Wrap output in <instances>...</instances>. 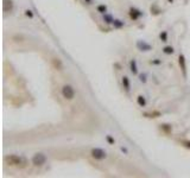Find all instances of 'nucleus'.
<instances>
[{"mask_svg":"<svg viewBox=\"0 0 190 178\" xmlns=\"http://www.w3.org/2000/svg\"><path fill=\"white\" fill-rule=\"evenodd\" d=\"M5 160L8 163V165H11V166H20V167H23V166H25V164H26L25 158L18 157L16 154L7 156V157L5 158Z\"/></svg>","mask_w":190,"mask_h":178,"instance_id":"f257e3e1","label":"nucleus"},{"mask_svg":"<svg viewBox=\"0 0 190 178\" xmlns=\"http://www.w3.org/2000/svg\"><path fill=\"white\" fill-rule=\"evenodd\" d=\"M90 154H92V157H93L94 159H96V160H102V159H105V158L107 157L106 151L102 150V148H100V147H94V148L92 150Z\"/></svg>","mask_w":190,"mask_h":178,"instance_id":"f03ea898","label":"nucleus"},{"mask_svg":"<svg viewBox=\"0 0 190 178\" xmlns=\"http://www.w3.org/2000/svg\"><path fill=\"white\" fill-rule=\"evenodd\" d=\"M62 95L67 100H73L74 96H75V90L70 84H65L62 88Z\"/></svg>","mask_w":190,"mask_h":178,"instance_id":"7ed1b4c3","label":"nucleus"},{"mask_svg":"<svg viewBox=\"0 0 190 178\" xmlns=\"http://www.w3.org/2000/svg\"><path fill=\"white\" fill-rule=\"evenodd\" d=\"M47 163V157L43 153H36L32 157V164L34 166H43Z\"/></svg>","mask_w":190,"mask_h":178,"instance_id":"20e7f679","label":"nucleus"},{"mask_svg":"<svg viewBox=\"0 0 190 178\" xmlns=\"http://www.w3.org/2000/svg\"><path fill=\"white\" fill-rule=\"evenodd\" d=\"M178 64H179V68L182 70V74H183V77L187 79L188 76V71H187V60H185V56L183 53H179L178 56Z\"/></svg>","mask_w":190,"mask_h":178,"instance_id":"39448f33","label":"nucleus"},{"mask_svg":"<svg viewBox=\"0 0 190 178\" xmlns=\"http://www.w3.org/2000/svg\"><path fill=\"white\" fill-rule=\"evenodd\" d=\"M136 47H137V49H138L139 51H144V52H147V51H151V50H152V45L149 44V43L145 42V40H142V39L137 40Z\"/></svg>","mask_w":190,"mask_h":178,"instance_id":"423d86ee","label":"nucleus"},{"mask_svg":"<svg viewBox=\"0 0 190 178\" xmlns=\"http://www.w3.org/2000/svg\"><path fill=\"white\" fill-rule=\"evenodd\" d=\"M128 15H129V17H131V19H132V20H138L140 17H142L144 13H142L140 10L136 8V7H131V8H129Z\"/></svg>","mask_w":190,"mask_h":178,"instance_id":"0eeeda50","label":"nucleus"},{"mask_svg":"<svg viewBox=\"0 0 190 178\" xmlns=\"http://www.w3.org/2000/svg\"><path fill=\"white\" fill-rule=\"evenodd\" d=\"M2 10H4V12H12V10H13V1L12 0H4V2H2Z\"/></svg>","mask_w":190,"mask_h":178,"instance_id":"6e6552de","label":"nucleus"},{"mask_svg":"<svg viewBox=\"0 0 190 178\" xmlns=\"http://www.w3.org/2000/svg\"><path fill=\"white\" fill-rule=\"evenodd\" d=\"M142 116H145V118H149V119H156V118H159V116H160V112H158V111L145 112V113H142Z\"/></svg>","mask_w":190,"mask_h":178,"instance_id":"1a4fd4ad","label":"nucleus"},{"mask_svg":"<svg viewBox=\"0 0 190 178\" xmlns=\"http://www.w3.org/2000/svg\"><path fill=\"white\" fill-rule=\"evenodd\" d=\"M121 83H123V87H124V89L126 90L127 93H129V90H131V82H129V79H128L127 76H123Z\"/></svg>","mask_w":190,"mask_h":178,"instance_id":"9d476101","label":"nucleus"},{"mask_svg":"<svg viewBox=\"0 0 190 178\" xmlns=\"http://www.w3.org/2000/svg\"><path fill=\"white\" fill-rule=\"evenodd\" d=\"M129 70H131V73L133 75L138 74V64H137L136 60H131V62H129Z\"/></svg>","mask_w":190,"mask_h":178,"instance_id":"9b49d317","label":"nucleus"},{"mask_svg":"<svg viewBox=\"0 0 190 178\" xmlns=\"http://www.w3.org/2000/svg\"><path fill=\"white\" fill-rule=\"evenodd\" d=\"M112 25H113L114 29H121V28L125 26V23H124L123 20H120V19H114Z\"/></svg>","mask_w":190,"mask_h":178,"instance_id":"f8f14e48","label":"nucleus"},{"mask_svg":"<svg viewBox=\"0 0 190 178\" xmlns=\"http://www.w3.org/2000/svg\"><path fill=\"white\" fill-rule=\"evenodd\" d=\"M52 64H54V66H55L57 70H62V69H63V63H62V61L58 60V58H54V60H52Z\"/></svg>","mask_w":190,"mask_h":178,"instance_id":"ddd939ff","label":"nucleus"},{"mask_svg":"<svg viewBox=\"0 0 190 178\" xmlns=\"http://www.w3.org/2000/svg\"><path fill=\"white\" fill-rule=\"evenodd\" d=\"M102 19H103V21H105L106 24H113V20H114V18H113L112 15H110V13H105V15L102 16Z\"/></svg>","mask_w":190,"mask_h":178,"instance_id":"4468645a","label":"nucleus"},{"mask_svg":"<svg viewBox=\"0 0 190 178\" xmlns=\"http://www.w3.org/2000/svg\"><path fill=\"white\" fill-rule=\"evenodd\" d=\"M137 103L140 106V107H145L146 106V99H145V96H142V95H139V96L137 97Z\"/></svg>","mask_w":190,"mask_h":178,"instance_id":"2eb2a0df","label":"nucleus"},{"mask_svg":"<svg viewBox=\"0 0 190 178\" xmlns=\"http://www.w3.org/2000/svg\"><path fill=\"white\" fill-rule=\"evenodd\" d=\"M96 11H97L99 13H101V15H105V13L107 12V6H106V5H103V4H101V5H97V7H96Z\"/></svg>","mask_w":190,"mask_h":178,"instance_id":"dca6fc26","label":"nucleus"},{"mask_svg":"<svg viewBox=\"0 0 190 178\" xmlns=\"http://www.w3.org/2000/svg\"><path fill=\"white\" fill-rule=\"evenodd\" d=\"M163 50V52L165 53V55H172L175 52V50H174V48L171 47V45H168V47H164V48L162 49Z\"/></svg>","mask_w":190,"mask_h":178,"instance_id":"f3484780","label":"nucleus"},{"mask_svg":"<svg viewBox=\"0 0 190 178\" xmlns=\"http://www.w3.org/2000/svg\"><path fill=\"white\" fill-rule=\"evenodd\" d=\"M160 130L163 131V132H165L166 134H169L170 132H171V126L170 125H168V124H163V125H160Z\"/></svg>","mask_w":190,"mask_h":178,"instance_id":"a211bd4d","label":"nucleus"},{"mask_svg":"<svg viewBox=\"0 0 190 178\" xmlns=\"http://www.w3.org/2000/svg\"><path fill=\"white\" fill-rule=\"evenodd\" d=\"M159 39L163 43H166L168 42V32L166 31H162V32L159 33Z\"/></svg>","mask_w":190,"mask_h":178,"instance_id":"6ab92c4d","label":"nucleus"},{"mask_svg":"<svg viewBox=\"0 0 190 178\" xmlns=\"http://www.w3.org/2000/svg\"><path fill=\"white\" fill-rule=\"evenodd\" d=\"M160 12H162V11L159 10V8H158V7H157V6H156V5H153V6H151V13H153L155 16H157V15H159Z\"/></svg>","mask_w":190,"mask_h":178,"instance_id":"aec40b11","label":"nucleus"},{"mask_svg":"<svg viewBox=\"0 0 190 178\" xmlns=\"http://www.w3.org/2000/svg\"><path fill=\"white\" fill-rule=\"evenodd\" d=\"M139 81L142 83H146V81H147V74L146 73H142L139 75Z\"/></svg>","mask_w":190,"mask_h":178,"instance_id":"412c9836","label":"nucleus"},{"mask_svg":"<svg viewBox=\"0 0 190 178\" xmlns=\"http://www.w3.org/2000/svg\"><path fill=\"white\" fill-rule=\"evenodd\" d=\"M106 140H107V143L110 144V145H114V143H115V140H114V138L112 137V135H106Z\"/></svg>","mask_w":190,"mask_h":178,"instance_id":"4be33fe9","label":"nucleus"},{"mask_svg":"<svg viewBox=\"0 0 190 178\" xmlns=\"http://www.w3.org/2000/svg\"><path fill=\"white\" fill-rule=\"evenodd\" d=\"M150 64H152V65H160V64H162V60H158V58H156V60H152V61H150Z\"/></svg>","mask_w":190,"mask_h":178,"instance_id":"5701e85b","label":"nucleus"},{"mask_svg":"<svg viewBox=\"0 0 190 178\" xmlns=\"http://www.w3.org/2000/svg\"><path fill=\"white\" fill-rule=\"evenodd\" d=\"M25 16L28 17V18H30V19H32L34 17V15H33V12H32L31 10H26L25 11Z\"/></svg>","mask_w":190,"mask_h":178,"instance_id":"b1692460","label":"nucleus"},{"mask_svg":"<svg viewBox=\"0 0 190 178\" xmlns=\"http://www.w3.org/2000/svg\"><path fill=\"white\" fill-rule=\"evenodd\" d=\"M120 150H121V152H123V153L128 154V150H127V147H125V146H121V147H120Z\"/></svg>","mask_w":190,"mask_h":178,"instance_id":"393cba45","label":"nucleus"},{"mask_svg":"<svg viewBox=\"0 0 190 178\" xmlns=\"http://www.w3.org/2000/svg\"><path fill=\"white\" fill-rule=\"evenodd\" d=\"M84 2H86L87 5H92L94 1H93V0H84Z\"/></svg>","mask_w":190,"mask_h":178,"instance_id":"a878e982","label":"nucleus"},{"mask_svg":"<svg viewBox=\"0 0 190 178\" xmlns=\"http://www.w3.org/2000/svg\"><path fill=\"white\" fill-rule=\"evenodd\" d=\"M184 146H185L187 148H190V141H185V143H184Z\"/></svg>","mask_w":190,"mask_h":178,"instance_id":"bb28decb","label":"nucleus"},{"mask_svg":"<svg viewBox=\"0 0 190 178\" xmlns=\"http://www.w3.org/2000/svg\"><path fill=\"white\" fill-rule=\"evenodd\" d=\"M168 2H170V4H171V2H174V0H168Z\"/></svg>","mask_w":190,"mask_h":178,"instance_id":"cd10ccee","label":"nucleus"}]
</instances>
